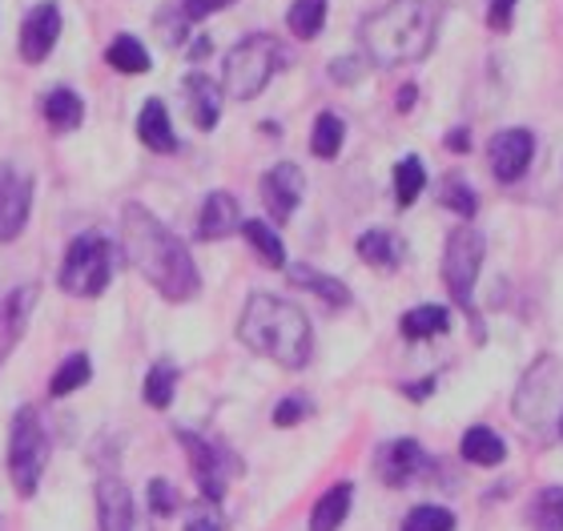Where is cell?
Segmentation results:
<instances>
[{"label":"cell","mask_w":563,"mask_h":531,"mask_svg":"<svg viewBox=\"0 0 563 531\" xmlns=\"http://www.w3.org/2000/svg\"><path fill=\"white\" fill-rule=\"evenodd\" d=\"M121 250L130 266H137L141 278L169 302H189L201 290V274L189 258L186 242H177V234H169L137 201L121 210Z\"/></svg>","instance_id":"obj_1"},{"label":"cell","mask_w":563,"mask_h":531,"mask_svg":"<svg viewBox=\"0 0 563 531\" xmlns=\"http://www.w3.org/2000/svg\"><path fill=\"white\" fill-rule=\"evenodd\" d=\"M434 29H439V12L431 0H390L366 16L358 41L375 65L402 69V65H415L431 53Z\"/></svg>","instance_id":"obj_2"},{"label":"cell","mask_w":563,"mask_h":531,"mask_svg":"<svg viewBox=\"0 0 563 531\" xmlns=\"http://www.w3.org/2000/svg\"><path fill=\"white\" fill-rule=\"evenodd\" d=\"M238 339L262 358H274L286 370L310 363L314 351V334H310V319L302 310L274 295H254L238 319Z\"/></svg>","instance_id":"obj_3"},{"label":"cell","mask_w":563,"mask_h":531,"mask_svg":"<svg viewBox=\"0 0 563 531\" xmlns=\"http://www.w3.org/2000/svg\"><path fill=\"white\" fill-rule=\"evenodd\" d=\"M282 65H286V48H282L278 36L254 33L230 48L225 73H222V89L234 97V101H254V97L274 81V73H278Z\"/></svg>","instance_id":"obj_4"},{"label":"cell","mask_w":563,"mask_h":531,"mask_svg":"<svg viewBox=\"0 0 563 531\" xmlns=\"http://www.w3.org/2000/svg\"><path fill=\"white\" fill-rule=\"evenodd\" d=\"M109 283H113V242L97 230L77 234L60 262V290L73 298H97L106 295Z\"/></svg>","instance_id":"obj_5"},{"label":"cell","mask_w":563,"mask_h":531,"mask_svg":"<svg viewBox=\"0 0 563 531\" xmlns=\"http://www.w3.org/2000/svg\"><path fill=\"white\" fill-rule=\"evenodd\" d=\"M45 463H48V435L45 427H41V411L36 407H21V411L12 414V431H9V479L24 499L36 496Z\"/></svg>","instance_id":"obj_6"},{"label":"cell","mask_w":563,"mask_h":531,"mask_svg":"<svg viewBox=\"0 0 563 531\" xmlns=\"http://www.w3.org/2000/svg\"><path fill=\"white\" fill-rule=\"evenodd\" d=\"M483 254H487V242H483L479 230H451L446 237V250H443V283L451 290L459 307H467L471 295H475V283H479V266H483Z\"/></svg>","instance_id":"obj_7"},{"label":"cell","mask_w":563,"mask_h":531,"mask_svg":"<svg viewBox=\"0 0 563 531\" xmlns=\"http://www.w3.org/2000/svg\"><path fill=\"white\" fill-rule=\"evenodd\" d=\"M33 213V177L16 166H0V242L21 237Z\"/></svg>","instance_id":"obj_8"},{"label":"cell","mask_w":563,"mask_h":531,"mask_svg":"<svg viewBox=\"0 0 563 531\" xmlns=\"http://www.w3.org/2000/svg\"><path fill=\"white\" fill-rule=\"evenodd\" d=\"M262 206L271 210L274 222H290L294 210H298V201H302L306 193V177L302 169L294 166V162H282V166H274L271 174L262 177Z\"/></svg>","instance_id":"obj_9"},{"label":"cell","mask_w":563,"mask_h":531,"mask_svg":"<svg viewBox=\"0 0 563 531\" xmlns=\"http://www.w3.org/2000/svg\"><path fill=\"white\" fill-rule=\"evenodd\" d=\"M487 157H492V174L499 177V181H519V177L528 174L531 157H536V133L531 130H504L492 137V150H487Z\"/></svg>","instance_id":"obj_10"},{"label":"cell","mask_w":563,"mask_h":531,"mask_svg":"<svg viewBox=\"0 0 563 531\" xmlns=\"http://www.w3.org/2000/svg\"><path fill=\"white\" fill-rule=\"evenodd\" d=\"M177 439H181V447L189 451V472H194V479H198L201 487V499H210V504H218L225 491V463H222V451L213 447L210 439L194 435V431H177Z\"/></svg>","instance_id":"obj_11"},{"label":"cell","mask_w":563,"mask_h":531,"mask_svg":"<svg viewBox=\"0 0 563 531\" xmlns=\"http://www.w3.org/2000/svg\"><path fill=\"white\" fill-rule=\"evenodd\" d=\"M375 472L387 487H407L411 479H419L427 472V451L415 439H390L387 447L378 451Z\"/></svg>","instance_id":"obj_12"},{"label":"cell","mask_w":563,"mask_h":531,"mask_svg":"<svg viewBox=\"0 0 563 531\" xmlns=\"http://www.w3.org/2000/svg\"><path fill=\"white\" fill-rule=\"evenodd\" d=\"M57 36H60V9L53 0L45 4H36L21 24V57L29 65H41V60L57 48Z\"/></svg>","instance_id":"obj_13"},{"label":"cell","mask_w":563,"mask_h":531,"mask_svg":"<svg viewBox=\"0 0 563 531\" xmlns=\"http://www.w3.org/2000/svg\"><path fill=\"white\" fill-rule=\"evenodd\" d=\"M238 225H242V210H238L234 193H225V189L206 193L201 213H198V237L201 242H222V237L234 234Z\"/></svg>","instance_id":"obj_14"},{"label":"cell","mask_w":563,"mask_h":531,"mask_svg":"<svg viewBox=\"0 0 563 531\" xmlns=\"http://www.w3.org/2000/svg\"><path fill=\"white\" fill-rule=\"evenodd\" d=\"M181 93L189 101V118L198 125L201 133L218 130V121H222V89L206 77V73H189L186 81H181Z\"/></svg>","instance_id":"obj_15"},{"label":"cell","mask_w":563,"mask_h":531,"mask_svg":"<svg viewBox=\"0 0 563 531\" xmlns=\"http://www.w3.org/2000/svg\"><path fill=\"white\" fill-rule=\"evenodd\" d=\"M33 302H36V286H21V290H12V295L0 298V363L9 358L12 346L21 343Z\"/></svg>","instance_id":"obj_16"},{"label":"cell","mask_w":563,"mask_h":531,"mask_svg":"<svg viewBox=\"0 0 563 531\" xmlns=\"http://www.w3.org/2000/svg\"><path fill=\"white\" fill-rule=\"evenodd\" d=\"M97 520L101 531H133V496L121 479L97 484Z\"/></svg>","instance_id":"obj_17"},{"label":"cell","mask_w":563,"mask_h":531,"mask_svg":"<svg viewBox=\"0 0 563 531\" xmlns=\"http://www.w3.org/2000/svg\"><path fill=\"white\" fill-rule=\"evenodd\" d=\"M286 278H290V286H298V290H310L314 298H322L327 307H334V310L351 307V286L342 283V278H330V274L314 270V266H306V262L286 266Z\"/></svg>","instance_id":"obj_18"},{"label":"cell","mask_w":563,"mask_h":531,"mask_svg":"<svg viewBox=\"0 0 563 531\" xmlns=\"http://www.w3.org/2000/svg\"><path fill=\"white\" fill-rule=\"evenodd\" d=\"M137 137L153 154H177V137L169 125V109L162 101H145L137 113Z\"/></svg>","instance_id":"obj_19"},{"label":"cell","mask_w":563,"mask_h":531,"mask_svg":"<svg viewBox=\"0 0 563 531\" xmlns=\"http://www.w3.org/2000/svg\"><path fill=\"white\" fill-rule=\"evenodd\" d=\"M351 499H354V487L351 484H334L322 491V499L314 504L310 511V531H339L351 516Z\"/></svg>","instance_id":"obj_20"},{"label":"cell","mask_w":563,"mask_h":531,"mask_svg":"<svg viewBox=\"0 0 563 531\" xmlns=\"http://www.w3.org/2000/svg\"><path fill=\"white\" fill-rule=\"evenodd\" d=\"M459 455L475 467H495L507 460V443L495 435L492 427H467V435L459 439Z\"/></svg>","instance_id":"obj_21"},{"label":"cell","mask_w":563,"mask_h":531,"mask_svg":"<svg viewBox=\"0 0 563 531\" xmlns=\"http://www.w3.org/2000/svg\"><path fill=\"white\" fill-rule=\"evenodd\" d=\"M399 331H402V339H411V343L434 339V334H446V331H451V310L434 307V302H427V307H415L399 319Z\"/></svg>","instance_id":"obj_22"},{"label":"cell","mask_w":563,"mask_h":531,"mask_svg":"<svg viewBox=\"0 0 563 531\" xmlns=\"http://www.w3.org/2000/svg\"><path fill=\"white\" fill-rule=\"evenodd\" d=\"M41 113H45V121L57 133H69L85 121V101L73 93V89H53V93L41 101Z\"/></svg>","instance_id":"obj_23"},{"label":"cell","mask_w":563,"mask_h":531,"mask_svg":"<svg viewBox=\"0 0 563 531\" xmlns=\"http://www.w3.org/2000/svg\"><path fill=\"white\" fill-rule=\"evenodd\" d=\"M106 60L113 65L118 73H125V77H137V73H150V48L141 45L137 36H130V33H121V36H113V45L106 48Z\"/></svg>","instance_id":"obj_24"},{"label":"cell","mask_w":563,"mask_h":531,"mask_svg":"<svg viewBox=\"0 0 563 531\" xmlns=\"http://www.w3.org/2000/svg\"><path fill=\"white\" fill-rule=\"evenodd\" d=\"M399 254H402V246L390 230H366V234H358V258L378 266V270H395Z\"/></svg>","instance_id":"obj_25"},{"label":"cell","mask_w":563,"mask_h":531,"mask_svg":"<svg viewBox=\"0 0 563 531\" xmlns=\"http://www.w3.org/2000/svg\"><path fill=\"white\" fill-rule=\"evenodd\" d=\"M238 230H242V237H246L250 246L258 250L266 266H278V270L286 266V246H282V237L274 234V225L258 222V218H246V222L238 225Z\"/></svg>","instance_id":"obj_26"},{"label":"cell","mask_w":563,"mask_h":531,"mask_svg":"<svg viewBox=\"0 0 563 531\" xmlns=\"http://www.w3.org/2000/svg\"><path fill=\"white\" fill-rule=\"evenodd\" d=\"M174 390H177V366L174 363H153L145 383H141V399L150 402L153 411H165L169 402H174Z\"/></svg>","instance_id":"obj_27"},{"label":"cell","mask_w":563,"mask_h":531,"mask_svg":"<svg viewBox=\"0 0 563 531\" xmlns=\"http://www.w3.org/2000/svg\"><path fill=\"white\" fill-rule=\"evenodd\" d=\"M286 24L298 41H314L327 24V0H294L290 12H286Z\"/></svg>","instance_id":"obj_28"},{"label":"cell","mask_w":563,"mask_h":531,"mask_svg":"<svg viewBox=\"0 0 563 531\" xmlns=\"http://www.w3.org/2000/svg\"><path fill=\"white\" fill-rule=\"evenodd\" d=\"M531 531H563V487H543L528 508Z\"/></svg>","instance_id":"obj_29"},{"label":"cell","mask_w":563,"mask_h":531,"mask_svg":"<svg viewBox=\"0 0 563 531\" xmlns=\"http://www.w3.org/2000/svg\"><path fill=\"white\" fill-rule=\"evenodd\" d=\"M89 378H93L89 354H69V358L60 363L57 375H53V383H48V395H53V399H65V395H73V390H81Z\"/></svg>","instance_id":"obj_30"},{"label":"cell","mask_w":563,"mask_h":531,"mask_svg":"<svg viewBox=\"0 0 563 531\" xmlns=\"http://www.w3.org/2000/svg\"><path fill=\"white\" fill-rule=\"evenodd\" d=\"M342 142H346V125H342L339 113H318L314 133H310V150H314V157H322V162L339 157Z\"/></svg>","instance_id":"obj_31"},{"label":"cell","mask_w":563,"mask_h":531,"mask_svg":"<svg viewBox=\"0 0 563 531\" xmlns=\"http://www.w3.org/2000/svg\"><path fill=\"white\" fill-rule=\"evenodd\" d=\"M422 186H427V169H422L419 157H402L399 166H395V201H399V210H407V206H415L422 193Z\"/></svg>","instance_id":"obj_32"},{"label":"cell","mask_w":563,"mask_h":531,"mask_svg":"<svg viewBox=\"0 0 563 531\" xmlns=\"http://www.w3.org/2000/svg\"><path fill=\"white\" fill-rule=\"evenodd\" d=\"M402 531H455V511L439 508V504H419L407 511Z\"/></svg>","instance_id":"obj_33"},{"label":"cell","mask_w":563,"mask_h":531,"mask_svg":"<svg viewBox=\"0 0 563 531\" xmlns=\"http://www.w3.org/2000/svg\"><path fill=\"white\" fill-rule=\"evenodd\" d=\"M439 198H443L446 210L463 213V218H471V213L479 210V193H475L463 177H446L443 186H439Z\"/></svg>","instance_id":"obj_34"},{"label":"cell","mask_w":563,"mask_h":531,"mask_svg":"<svg viewBox=\"0 0 563 531\" xmlns=\"http://www.w3.org/2000/svg\"><path fill=\"white\" fill-rule=\"evenodd\" d=\"M145 499H150L153 516H177V508H181V496H177V487L169 479H153L145 487Z\"/></svg>","instance_id":"obj_35"},{"label":"cell","mask_w":563,"mask_h":531,"mask_svg":"<svg viewBox=\"0 0 563 531\" xmlns=\"http://www.w3.org/2000/svg\"><path fill=\"white\" fill-rule=\"evenodd\" d=\"M181 531H222V511H218V504H210V499H201L198 508L189 511V520Z\"/></svg>","instance_id":"obj_36"},{"label":"cell","mask_w":563,"mask_h":531,"mask_svg":"<svg viewBox=\"0 0 563 531\" xmlns=\"http://www.w3.org/2000/svg\"><path fill=\"white\" fill-rule=\"evenodd\" d=\"M310 414V402L302 399V395H286V399L274 407V427H294L298 419H306Z\"/></svg>","instance_id":"obj_37"},{"label":"cell","mask_w":563,"mask_h":531,"mask_svg":"<svg viewBox=\"0 0 563 531\" xmlns=\"http://www.w3.org/2000/svg\"><path fill=\"white\" fill-rule=\"evenodd\" d=\"M186 12H181V16H177V12H162V16H157V29H162L165 33V45H181V41H186Z\"/></svg>","instance_id":"obj_38"},{"label":"cell","mask_w":563,"mask_h":531,"mask_svg":"<svg viewBox=\"0 0 563 531\" xmlns=\"http://www.w3.org/2000/svg\"><path fill=\"white\" fill-rule=\"evenodd\" d=\"M511 16H516V0H487V24H492L495 33H507Z\"/></svg>","instance_id":"obj_39"},{"label":"cell","mask_w":563,"mask_h":531,"mask_svg":"<svg viewBox=\"0 0 563 531\" xmlns=\"http://www.w3.org/2000/svg\"><path fill=\"white\" fill-rule=\"evenodd\" d=\"M234 0H186V16L189 21H201V16H213V12L230 9Z\"/></svg>","instance_id":"obj_40"},{"label":"cell","mask_w":563,"mask_h":531,"mask_svg":"<svg viewBox=\"0 0 563 531\" xmlns=\"http://www.w3.org/2000/svg\"><path fill=\"white\" fill-rule=\"evenodd\" d=\"M402 395H407L411 402L431 399V395H434V378H422V383H407V387H402Z\"/></svg>","instance_id":"obj_41"},{"label":"cell","mask_w":563,"mask_h":531,"mask_svg":"<svg viewBox=\"0 0 563 531\" xmlns=\"http://www.w3.org/2000/svg\"><path fill=\"white\" fill-rule=\"evenodd\" d=\"M446 150H451V154H467V150H471V130H451V133H446Z\"/></svg>","instance_id":"obj_42"},{"label":"cell","mask_w":563,"mask_h":531,"mask_svg":"<svg viewBox=\"0 0 563 531\" xmlns=\"http://www.w3.org/2000/svg\"><path fill=\"white\" fill-rule=\"evenodd\" d=\"M358 60H334V65H330V77H334V81H354V77H358Z\"/></svg>","instance_id":"obj_43"},{"label":"cell","mask_w":563,"mask_h":531,"mask_svg":"<svg viewBox=\"0 0 563 531\" xmlns=\"http://www.w3.org/2000/svg\"><path fill=\"white\" fill-rule=\"evenodd\" d=\"M194 41H198V45H189V57H194V60H201L206 53H213V41H210V36H194Z\"/></svg>","instance_id":"obj_44"},{"label":"cell","mask_w":563,"mask_h":531,"mask_svg":"<svg viewBox=\"0 0 563 531\" xmlns=\"http://www.w3.org/2000/svg\"><path fill=\"white\" fill-rule=\"evenodd\" d=\"M395 101H399V113H407V109L415 106V85H407V89H399V97H395Z\"/></svg>","instance_id":"obj_45"},{"label":"cell","mask_w":563,"mask_h":531,"mask_svg":"<svg viewBox=\"0 0 563 531\" xmlns=\"http://www.w3.org/2000/svg\"><path fill=\"white\" fill-rule=\"evenodd\" d=\"M560 439H563V414H560Z\"/></svg>","instance_id":"obj_46"}]
</instances>
